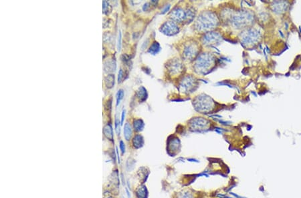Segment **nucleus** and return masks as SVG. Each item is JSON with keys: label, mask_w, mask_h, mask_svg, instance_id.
<instances>
[{"label": "nucleus", "mask_w": 301, "mask_h": 198, "mask_svg": "<svg viewBox=\"0 0 301 198\" xmlns=\"http://www.w3.org/2000/svg\"><path fill=\"white\" fill-rule=\"evenodd\" d=\"M196 27L199 31H206L214 28L218 23L216 15L211 11L203 12L198 17Z\"/></svg>", "instance_id": "obj_1"}, {"label": "nucleus", "mask_w": 301, "mask_h": 198, "mask_svg": "<svg viewBox=\"0 0 301 198\" xmlns=\"http://www.w3.org/2000/svg\"><path fill=\"white\" fill-rule=\"evenodd\" d=\"M214 59L212 56L207 53H203L197 59L195 63V69L200 73L207 71L214 62Z\"/></svg>", "instance_id": "obj_2"}, {"label": "nucleus", "mask_w": 301, "mask_h": 198, "mask_svg": "<svg viewBox=\"0 0 301 198\" xmlns=\"http://www.w3.org/2000/svg\"><path fill=\"white\" fill-rule=\"evenodd\" d=\"M212 99L209 98V96H198V98L195 101V108L196 110L200 112H207L210 110L212 107Z\"/></svg>", "instance_id": "obj_3"}, {"label": "nucleus", "mask_w": 301, "mask_h": 198, "mask_svg": "<svg viewBox=\"0 0 301 198\" xmlns=\"http://www.w3.org/2000/svg\"><path fill=\"white\" fill-rule=\"evenodd\" d=\"M191 129L194 132H202L207 129L209 122L203 117H195L190 121Z\"/></svg>", "instance_id": "obj_4"}, {"label": "nucleus", "mask_w": 301, "mask_h": 198, "mask_svg": "<svg viewBox=\"0 0 301 198\" xmlns=\"http://www.w3.org/2000/svg\"><path fill=\"white\" fill-rule=\"evenodd\" d=\"M160 30L166 36H172L177 34L179 32V28L174 22H167L162 25Z\"/></svg>", "instance_id": "obj_5"}, {"label": "nucleus", "mask_w": 301, "mask_h": 198, "mask_svg": "<svg viewBox=\"0 0 301 198\" xmlns=\"http://www.w3.org/2000/svg\"><path fill=\"white\" fill-rule=\"evenodd\" d=\"M195 87H197V82L194 78L191 76L185 77L180 84V87L182 88L181 91L184 93L192 92L194 90H195Z\"/></svg>", "instance_id": "obj_6"}, {"label": "nucleus", "mask_w": 301, "mask_h": 198, "mask_svg": "<svg viewBox=\"0 0 301 198\" xmlns=\"http://www.w3.org/2000/svg\"><path fill=\"white\" fill-rule=\"evenodd\" d=\"M199 52L198 45L196 44H191L188 45L185 48L183 51L184 57L186 60H192L195 57L197 56Z\"/></svg>", "instance_id": "obj_7"}, {"label": "nucleus", "mask_w": 301, "mask_h": 198, "mask_svg": "<svg viewBox=\"0 0 301 198\" xmlns=\"http://www.w3.org/2000/svg\"><path fill=\"white\" fill-rule=\"evenodd\" d=\"M171 18L176 22H181L185 20L186 14L185 11L180 7H176L171 11Z\"/></svg>", "instance_id": "obj_8"}, {"label": "nucleus", "mask_w": 301, "mask_h": 198, "mask_svg": "<svg viewBox=\"0 0 301 198\" xmlns=\"http://www.w3.org/2000/svg\"><path fill=\"white\" fill-rule=\"evenodd\" d=\"M169 71L172 74H179L183 70V65L178 60H171L170 64L168 65Z\"/></svg>", "instance_id": "obj_9"}, {"label": "nucleus", "mask_w": 301, "mask_h": 198, "mask_svg": "<svg viewBox=\"0 0 301 198\" xmlns=\"http://www.w3.org/2000/svg\"><path fill=\"white\" fill-rule=\"evenodd\" d=\"M133 145L136 149L141 148L144 145L143 137L140 134H137L133 139Z\"/></svg>", "instance_id": "obj_10"}, {"label": "nucleus", "mask_w": 301, "mask_h": 198, "mask_svg": "<svg viewBox=\"0 0 301 198\" xmlns=\"http://www.w3.org/2000/svg\"><path fill=\"white\" fill-rule=\"evenodd\" d=\"M136 196L137 198H147L148 191L147 189L144 185H141L136 190Z\"/></svg>", "instance_id": "obj_11"}, {"label": "nucleus", "mask_w": 301, "mask_h": 198, "mask_svg": "<svg viewBox=\"0 0 301 198\" xmlns=\"http://www.w3.org/2000/svg\"><path fill=\"white\" fill-rule=\"evenodd\" d=\"M219 38V34L216 33L214 32H211L207 33V34L204 36L203 40L204 42L206 41V43H211L212 41L216 42V41L218 40Z\"/></svg>", "instance_id": "obj_12"}, {"label": "nucleus", "mask_w": 301, "mask_h": 198, "mask_svg": "<svg viewBox=\"0 0 301 198\" xmlns=\"http://www.w3.org/2000/svg\"><path fill=\"white\" fill-rule=\"evenodd\" d=\"M103 133L108 140H113V132H112V128L110 124H107L104 127Z\"/></svg>", "instance_id": "obj_13"}, {"label": "nucleus", "mask_w": 301, "mask_h": 198, "mask_svg": "<svg viewBox=\"0 0 301 198\" xmlns=\"http://www.w3.org/2000/svg\"><path fill=\"white\" fill-rule=\"evenodd\" d=\"M137 97L139 98L141 102H144L147 98V90L144 87H141L139 88L137 92Z\"/></svg>", "instance_id": "obj_14"}, {"label": "nucleus", "mask_w": 301, "mask_h": 198, "mask_svg": "<svg viewBox=\"0 0 301 198\" xmlns=\"http://www.w3.org/2000/svg\"><path fill=\"white\" fill-rule=\"evenodd\" d=\"M132 136V128L131 125L126 123L124 127V136L127 141H129Z\"/></svg>", "instance_id": "obj_15"}, {"label": "nucleus", "mask_w": 301, "mask_h": 198, "mask_svg": "<svg viewBox=\"0 0 301 198\" xmlns=\"http://www.w3.org/2000/svg\"><path fill=\"white\" fill-rule=\"evenodd\" d=\"M161 46L159 44L157 41H154L153 43L150 46L149 49V53L152 55H155L160 52Z\"/></svg>", "instance_id": "obj_16"}, {"label": "nucleus", "mask_w": 301, "mask_h": 198, "mask_svg": "<svg viewBox=\"0 0 301 198\" xmlns=\"http://www.w3.org/2000/svg\"><path fill=\"white\" fill-rule=\"evenodd\" d=\"M133 126L135 131L141 132L143 129L145 124L141 119H136L133 121Z\"/></svg>", "instance_id": "obj_17"}, {"label": "nucleus", "mask_w": 301, "mask_h": 198, "mask_svg": "<svg viewBox=\"0 0 301 198\" xmlns=\"http://www.w3.org/2000/svg\"><path fill=\"white\" fill-rule=\"evenodd\" d=\"M104 82H105V85L108 88H112L115 85V76L112 74L108 75L104 78Z\"/></svg>", "instance_id": "obj_18"}, {"label": "nucleus", "mask_w": 301, "mask_h": 198, "mask_svg": "<svg viewBox=\"0 0 301 198\" xmlns=\"http://www.w3.org/2000/svg\"><path fill=\"white\" fill-rule=\"evenodd\" d=\"M177 198H194V197L191 192L188 190H185L179 193Z\"/></svg>", "instance_id": "obj_19"}, {"label": "nucleus", "mask_w": 301, "mask_h": 198, "mask_svg": "<svg viewBox=\"0 0 301 198\" xmlns=\"http://www.w3.org/2000/svg\"><path fill=\"white\" fill-rule=\"evenodd\" d=\"M186 16H185V20L188 23H190L191 22L192 20L194 19V16H195V12H194V10L191 9H188L186 11Z\"/></svg>", "instance_id": "obj_20"}, {"label": "nucleus", "mask_w": 301, "mask_h": 198, "mask_svg": "<svg viewBox=\"0 0 301 198\" xmlns=\"http://www.w3.org/2000/svg\"><path fill=\"white\" fill-rule=\"evenodd\" d=\"M124 97V91L123 90H119L118 93L116 94V106H119V104L120 103V101L123 99Z\"/></svg>", "instance_id": "obj_21"}, {"label": "nucleus", "mask_w": 301, "mask_h": 198, "mask_svg": "<svg viewBox=\"0 0 301 198\" xmlns=\"http://www.w3.org/2000/svg\"><path fill=\"white\" fill-rule=\"evenodd\" d=\"M123 70L122 69H120L119 70V77H118V82L119 83H120L121 82H122V79H123Z\"/></svg>", "instance_id": "obj_22"}, {"label": "nucleus", "mask_w": 301, "mask_h": 198, "mask_svg": "<svg viewBox=\"0 0 301 198\" xmlns=\"http://www.w3.org/2000/svg\"><path fill=\"white\" fill-rule=\"evenodd\" d=\"M120 149L121 150V152H122V154H123L125 152V145L123 141H120Z\"/></svg>", "instance_id": "obj_23"}, {"label": "nucleus", "mask_w": 301, "mask_h": 198, "mask_svg": "<svg viewBox=\"0 0 301 198\" xmlns=\"http://www.w3.org/2000/svg\"><path fill=\"white\" fill-rule=\"evenodd\" d=\"M170 7H171V6H170V5H167V6H165L164 7V9L162 10V11H161V14H165V13H167V12L169 10Z\"/></svg>", "instance_id": "obj_24"}, {"label": "nucleus", "mask_w": 301, "mask_h": 198, "mask_svg": "<svg viewBox=\"0 0 301 198\" xmlns=\"http://www.w3.org/2000/svg\"><path fill=\"white\" fill-rule=\"evenodd\" d=\"M118 126H119V121L117 119H116V120H115V129H116V132L117 134L119 135L120 133V130H119Z\"/></svg>", "instance_id": "obj_25"}, {"label": "nucleus", "mask_w": 301, "mask_h": 198, "mask_svg": "<svg viewBox=\"0 0 301 198\" xmlns=\"http://www.w3.org/2000/svg\"><path fill=\"white\" fill-rule=\"evenodd\" d=\"M108 3L106 1H104L103 2V10H104V13H106V11L108 9Z\"/></svg>", "instance_id": "obj_26"}, {"label": "nucleus", "mask_w": 301, "mask_h": 198, "mask_svg": "<svg viewBox=\"0 0 301 198\" xmlns=\"http://www.w3.org/2000/svg\"><path fill=\"white\" fill-rule=\"evenodd\" d=\"M121 48V33L120 32H119V39H118V50L120 51Z\"/></svg>", "instance_id": "obj_27"}, {"label": "nucleus", "mask_w": 301, "mask_h": 198, "mask_svg": "<svg viewBox=\"0 0 301 198\" xmlns=\"http://www.w3.org/2000/svg\"><path fill=\"white\" fill-rule=\"evenodd\" d=\"M124 117H125V110H123V112H122V116H121V121H120L121 125L123 124V122H124Z\"/></svg>", "instance_id": "obj_28"}, {"label": "nucleus", "mask_w": 301, "mask_h": 198, "mask_svg": "<svg viewBox=\"0 0 301 198\" xmlns=\"http://www.w3.org/2000/svg\"><path fill=\"white\" fill-rule=\"evenodd\" d=\"M104 198H114L112 196H110V195H107V194H104Z\"/></svg>", "instance_id": "obj_29"}, {"label": "nucleus", "mask_w": 301, "mask_h": 198, "mask_svg": "<svg viewBox=\"0 0 301 198\" xmlns=\"http://www.w3.org/2000/svg\"><path fill=\"white\" fill-rule=\"evenodd\" d=\"M116 154H117V158H118V162L120 163V158H119V151H118V149L116 148Z\"/></svg>", "instance_id": "obj_30"}]
</instances>
